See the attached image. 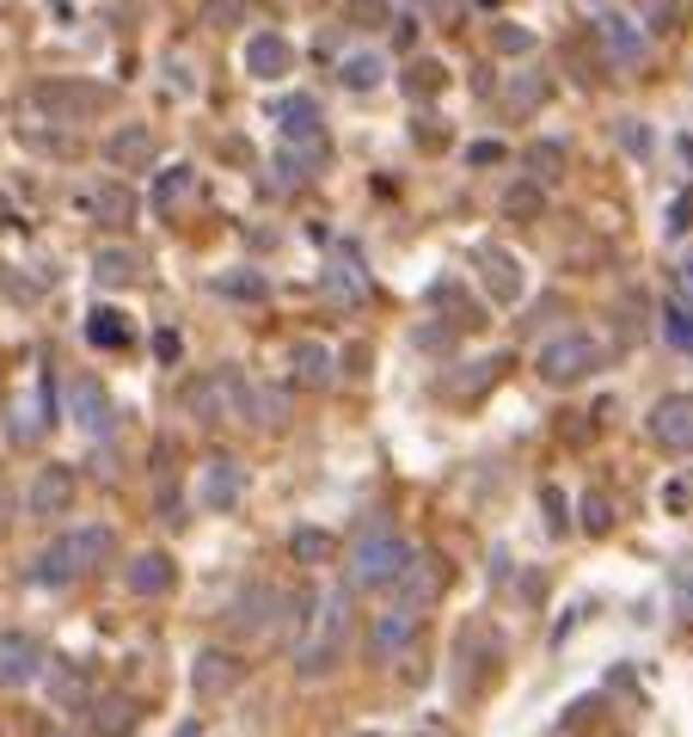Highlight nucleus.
Segmentation results:
<instances>
[{"label":"nucleus","mask_w":693,"mask_h":737,"mask_svg":"<svg viewBox=\"0 0 693 737\" xmlns=\"http://www.w3.org/2000/svg\"><path fill=\"white\" fill-rule=\"evenodd\" d=\"M344 633H350V584H325L320 602H313L308 633H301V645H294V676H301V682H320V676L338 670Z\"/></svg>","instance_id":"obj_1"},{"label":"nucleus","mask_w":693,"mask_h":737,"mask_svg":"<svg viewBox=\"0 0 693 737\" xmlns=\"http://www.w3.org/2000/svg\"><path fill=\"white\" fill-rule=\"evenodd\" d=\"M412 560H417L412 541H405L386 517H369L350 541V590H393Z\"/></svg>","instance_id":"obj_2"},{"label":"nucleus","mask_w":693,"mask_h":737,"mask_svg":"<svg viewBox=\"0 0 693 737\" xmlns=\"http://www.w3.org/2000/svg\"><path fill=\"white\" fill-rule=\"evenodd\" d=\"M111 548H117V534L105 529V522H80V529H68V534H56L44 553H37V565H32V578L37 584H74V578H86V572H99V565L111 560Z\"/></svg>","instance_id":"obj_3"},{"label":"nucleus","mask_w":693,"mask_h":737,"mask_svg":"<svg viewBox=\"0 0 693 737\" xmlns=\"http://www.w3.org/2000/svg\"><path fill=\"white\" fill-rule=\"evenodd\" d=\"M596 369H601V345L589 332H558V338H546V345L534 350V376L546 381V388H577V381L596 376Z\"/></svg>","instance_id":"obj_4"},{"label":"nucleus","mask_w":693,"mask_h":737,"mask_svg":"<svg viewBox=\"0 0 693 737\" xmlns=\"http://www.w3.org/2000/svg\"><path fill=\"white\" fill-rule=\"evenodd\" d=\"M645 430L669 456H693V393H662L657 406H650Z\"/></svg>","instance_id":"obj_5"},{"label":"nucleus","mask_w":693,"mask_h":737,"mask_svg":"<svg viewBox=\"0 0 693 737\" xmlns=\"http://www.w3.org/2000/svg\"><path fill=\"white\" fill-rule=\"evenodd\" d=\"M68 412H74V424L93 442H105L111 430H117V412H111V393L99 388V376H74V381H68Z\"/></svg>","instance_id":"obj_6"},{"label":"nucleus","mask_w":693,"mask_h":737,"mask_svg":"<svg viewBox=\"0 0 693 737\" xmlns=\"http://www.w3.org/2000/svg\"><path fill=\"white\" fill-rule=\"evenodd\" d=\"M240 682H246V658H240V652H221V645H203L197 670H190V689H197L203 701H221V694H233Z\"/></svg>","instance_id":"obj_7"},{"label":"nucleus","mask_w":693,"mask_h":737,"mask_svg":"<svg viewBox=\"0 0 693 737\" xmlns=\"http://www.w3.org/2000/svg\"><path fill=\"white\" fill-rule=\"evenodd\" d=\"M240 492H246V468H240V461L233 456H209L203 461V473H197V504L203 510H233V504H240Z\"/></svg>","instance_id":"obj_8"},{"label":"nucleus","mask_w":693,"mask_h":737,"mask_svg":"<svg viewBox=\"0 0 693 737\" xmlns=\"http://www.w3.org/2000/svg\"><path fill=\"white\" fill-rule=\"evenodd\" d=\"M44 670H49L44 640H32V633H7V640H0V682H7V689H32Z\"/></svg>","instance_id":"obj_9"},{"label":"nucleus","mask_w":693,"mask_h":737,"mask_svg":"<svg viewBox=\"0 0 693 737\" xmlns=\"http://www.w3.org/2000/svg\"><path fill=\"white\" fill-rule=\"evenodd\" d=\"M282 590H270V584H252V590H240L228 609V627L233 633H252V640H264V633L277 627V609H282Z\"/></svg>","instance_id":"obj_10"},{"label":"nucleus","mask_w":693,"mask_h":737,"mask_svg":"<svg viewBox=\"0 0 693 737\" xmlns=\"http://www.w3.org/2000/svg\"><path fill=\"white\" fill-rule=\"evenodd\" d=\"M417 621H424V614L405 609V602H393L386 614H374V627H369V658H374V664H393L405 645L417 640Z\"/></svg>","instance_id":"obj_11"},{"label":"nucleus","mask_w":693,"mask_h":737,"mask_svg":"<svg viewBox=\"0 0 693 737\" xmlns=\"http://www.w3.org/2000/svg\"><path fill=\"white\" fill-rule=\"evenodd\" d=\"M105 166L117 173H141V166H154V124H117L105 136Z\"/></svg>","instance_id":"obj_12"},{"label":"nucleus","mask_w":693,"mask_h":737,"mask_svg":"<svg viewBox=\"0 0 693 737\" xmlns=\"http://www.w3.org/2000/svg\"><path fill=\"white\" fill-rule=\"evenodd\" d=\"M240 424L282 430V424H289V388H270V381H240Z\"/></svg>","instance_id":"obj_13"},{"label":"nucleus","mask_w":693,"mask_h":737,"mask_svg":"<svg viewBox=\"0 0 693 737\" xmlns=\"http://www.w3.org/2000/svg\"><path fill=\"white\" fill-rule=\"evenodd\" d=\"M190 412H197V424H228V418H240V376H209V381H197L190 388Z\"/></svg>","instance_id":"obj_14"},{"label":"nucleus","mask_w":693,"mask_h":737,"mask_svg":"<svg viewBox=\"0 0 693 737\" xmlns=\"http://www.w3.org/2000/svg\"><path fill=\"white\" fill-rule=\"evenodd\" d=\"M68 504H74V468H37V480H32V492H25V510L32 517H62Z\"/></svg>","instance_id":"obj_15"},{"label":"nucleus","mask_w":693,"mask_h":737,"mask_svg":"<svg viewBox=\"0 0 693 737\" xmlns=\"http://www.w3.org/2000/svg\"><path fill=\"white\" fill-rule=\"evenodd\" d=\"M32 105L56 111V124H74V117H86L93 105H105V93H99V87H68V80H44V87H32Z\"/></svg>","instance_id":"obj_16"},{"label":"nucleus","mask_w":693,"mask_h":737,"mask_svg":"<svg viewBox=\"0 0 693 737\" xmlns=\"http://www.w3.org/2000/svg\"><path fill=\"white\" fill-rule=\"evenodd\" d=\"M473 265H478V283H485V296H492V301H516V296H522V270H516V258H509L504 246H478Z\"/></svg>","instance_id":"obj_17"},{"label":"nucleus","mask_w":693,"mask_h":737,"mask_svg":"<svg viewBox=\"0 0 693 737\" xmlns=\"http://www.w3.org/2000/svg\"><path fill=\"white\" fill-rule=\"evenodd\" d=\"M294 68V44L282 32H258L246 44V74L252 80H282Z\"/></svg>","instance_id":"obj_18"},{"label":"nucleus","mask_w":693,"mask_h":737,"mask_svg":"<svg viewBox=\"0 0 693 737\" xmlns=\"http://www.w3.org/2000/svg\"><path fill=\"white\" fill-rule=\"evenodd\" d=\"M49 418H56V381L44 376V381H37V393H25V400L13 406V442H37Z\"/></svg>","instance_id":"obj_19"},{"label":"nucleus","mask_w":693,"mask_h":737,"mask_svg":"<svg viewBox=\"0 0 693 737\" xmlns=\"http://www.w3.org/2000/svg\"><path fill=\"white\" fill-rule=\"evenodd\" d=\"M270 117H277V129L289 141H320V99L313 93H289L270 105Z\"/></svg>","instance_id":"obj_20"},{"label":"nucleus","mask_w":693,"mask_h":737,"mask_svg":"<svg viewBox=\"0 0 693 737\" xmlns=\"http://www.w3.org/2000/svg\"><path fill=\"white\" fill-rule=\"evenodd\" d=\"M596 32H601V44L614 49L620 62H638V56H645V25H632V13L601 7V13H596Z\"/></svg>","instance_id":"obj_21"},{"label":"nucleus","mask_w":693,"mask_h":737,"mask_svg":"<svg viewBox=\"0 0 693 737\" xmlns=\"http://www.w3.org/2000/svg\"><path fill=\"white\" fill-rule=\"evenodd\" d=\"M393 590H400L405 609H424V602H430L436 590H442V560H436V553H417V560L405 565V578L393 584Z\"/></svg>","instance_id":"obj_22"},{"label":"nucleus","mask_w":693,"mask_h":737,"mask_svg":"<svg viewBox=\"0 0 693 737\" xmlns=\"http://www.w3.org/2000/svg\"><path fill=\"white\" fill-rule=\"evenodd\" d=\"M124 584L136 590V597H166V590H172V560L160 548L136 553V560H129V572H124Z\"/></svg>","instance_id":"obj_23"},{"label":"nucleus","mask_w":693,"mask_h":737,"mask_svg":"<svg viewBox=\"0 0 693 737\" xmlns=\"http://www.w3.org/2000/svg\"><path fill=\"white\" fill-rule=\"evenodd\" d=\"M93 277H99V289H129V283L141 277V252L136 246H99Z\"/></svg>","instance_id":"obj_24"},{"label":"nucleus","mask_w":693,"mask_h":737,"mask_svg":"<svg viewBox=\"0 0 693 737\" xmlns=\"http://www.w3.org/2000/svg\"><path fill=\"white\" fill-rule=\"evenodd\" d=\"M338 80L350 87V93H374V87L386 80V56L381 49H350V56L338 62Z\"/></svg>","instance_id":"obj_25"},{"label":"nucleus","mask_w":693,"mask_h":737,"mask_svg":"<svg viewBox=\"0 0 693 737\" xmlns=\"http://www.w3.org/2000/svg\"><path fill=\"white\" fill-rule=\"evenodd\" d=\"M325 283H332V296H338V301H369V270H362L356 252H332Z\"/></svg>","instance_id":"obj_26"},{"label":"nucleus","mask_w":693,"mask_h":737,"mask_svg":"<svg viewBox=\"0 0 693 737\" xmlns=\"http://www.w3.org/2000/svg\"><path fill=\"white\" fill-rule=\"evenodd\" d=\"M289 362H294V381H308V388H325V381H332V350H325L320 338H301V345L289 350Z\"/></svg>","instance_id":"obj_27"},{"label":"nucleus","mask_w":693,"mask_h":737,"mask_svg":"<svg viewBox=\"0 0 693 737\" xmlns=\"http://www.w3.org/2000/svg\"><path fill=\"white\" fill-rule=\"evenodd\" d=\"M86 345H99V350H124V345H129L124 314H117V308H93V314H86Z\"/></svg>","instance_id":"obj_28"},{"label":"nucleus","mask_w":693,"mask_h":737,"mask_svg":"<svg viewBox=\"0 0 693 737\" xmlns=\"http://www.w3.org/2000/svg\"><path fill=\"white\" fill-rule=\"evenodd\" d=\"M540 209H546V185H540V179H516V185H504V216L534 221Z\"/></svg>","instance_id":"obj_29"},{"label":"nucleus","mask_w":693,"mask_h":737,"mask_svg":"<svg viewBox=\"0 0 693 737\" xmlns=\"http://www.w3.org/2000/svg\"><path fill=\"white\" fill-rule=\"evenodd\" d=\"M190 185H197V179H190V166H172V173H160V179H154L148 204H154L160 216H172V209H178V204L190 197Z\"/></svg>","instance_id":"obj_30"},{"label":"nucleus","mask_w":693,"mask_h":737,"mask_svg":"<svg viewBox=\"0 0 693 737\" xmlns=\"http://www.w3.org/2000/svg\"><path fill=\"white\" fill-rule=\"evenodd\" d=\"M289 553L301 565H325L332 553H338V534H325V529H294L289 534Z\"/></svg>","instance_id":"obj_31"},{"label":"nucleus","mask_w":693,"mask_h":737,"mask_svg":"<svg viewBox=\"0 0 693 737\" xmlns=\"http://www.w3.org/2000/svg\"><path fill=\"white\" fill-rule=\"evenodd\" d=\"M662 338H669L681 357H693V308L688 301H669V308H662Z\"/></svg>","instance_id":"obj_32"},{"label":"nucleus","mask_w":693,"mask_h":737,"mask_svg":"<svg viewBox=\"0 0 693 737\" xmlns=\"http://www.w3.org/2000/svg\"><path fill=\"white\" fill-rule=\"evenodd\" d=\"M93 209H99V221H105V228H124V221L136 216V197H129L124 185H105V191L93 197Z\"/></svg>","instance_id":"obj_33"},{"label":"nucleus","mask_w":693,"mask_h":737,"mask_svg":"<svg viewBox=\"0 0 693 737\" xmlns=\"http://www.w3.org/2000/svg\"><path fill=\"white\" fill-rule=\"evenodd\" d=\"M522 160H528V179H540V185L565 173V148H558V141H534Z\"/></svg>","instance_id":"obj_34"},{"label":"nucleus","mask_w":693,"mask_h":737,"mask_svg":"<svg viewBox=\"0 0 693 737\" xmlns=\"http://www.w3.org/2000/svg\"><path fill=\"white\" fill-rule=\"evenodd\" d=\"M216 289H221V296H233V301H264V296H270V283H264L258 270H240V277H216Z\"/></svg>","instance_id":"obj_35"},{"label":"nucleus","mask_w":693,"mask_h":737,"mask_svg":"<svg viewBox=\"0 0 693 737\" xmlns=\"http://www.w3.org/2000/svg\"><path fill=\"white\" fill-rule=\"evenodd\" d=\"M577 522H584V534H608L614 529V504L601 498V492H589V498L577 504Z\"/></svg>","instance_id":"obj_36"},{"label":"nucleus","mask_w":693,"mask_h":737,"mask_svg":"<svg viewBox=\"0 0 693 737\" xmlns=\"http://www.w3.org/2000/svg\"><path fill=\"white\" fill-rule=\"evenodd\" d=\"M129 725H136V701H105L99 706V732L105 737H124Z\"/></svg>","instance_id":"obj_37"},{"label":"nucleus","mask_w":693,"mask_h":737,"mask_svg":"<svg viewBox=\"0 0 693 737\" xmlns=\"http://www.w3.org/2000/svg\"><path fill=\"white\" fill-rule=\"evenodd\" d=\"M350 19H356V25H369V32H374V25H393V19H400V13H393L386 0H350Z\"/></svg>","instance_id":"obj_38"},{"label":"nucleus","mask_w":693,"mask_h":737,"mask_svg":"<svg viewBox=\"0 0 693 737\" xmlns=\"http://www.w3.org/2000/svg\"><path fill=\"white\" fill-rule=\"evenodd\" d=\"M436 87H442V68H436V62H417L412 74H405V93H412V99H430Z\"/></svg>","instance_id":"obj_39"},{"label":"nucleus","mask_w":693,"mask_h":737,"mask_svg":"<svg viewBox=\"0 0 693 737\" xmlns=\"http://www.w3.org/2000/svg\"><path fill=\"white\" fill-rule=\"evenodd\" d=\"M49 694H56V701H68V706H80V694H86V682H80L74 670H49Z\"/></svg>","instance_id":"obj_40"},{"label":"nucleus","mask_w":693,"mask_h":737,"mask_svg":"<svg viewBox=\"0 0 693 737\" xmlns=\"http://www.w3.org/2000/svg\"><path fill=\"white\" fill-rule=\"evenodd\" d=\"M540 517H546V529H553V534H565V492H558V486L540 492Z\"/></svg>","instance_id":"obj_41"},{"label":"nucleus","mask_w":693,"mask_h":737,"mask_svg":"<svg viewBox=\"0 0 693 737\" xmlns=\"http://www.w3.org/2000/svg\"><path fill=\"white\" fill-rule=\"evenodd\" d=\"M497 49H504V56H528V49H534V32H522V25H497Z\"/></svg>","instance_id":"obj_42"},{"label":"nucleus","mask_w":693,"mask_h":737,"mask_svg":"<svg viewBox=\"0 0 693 737\" xmlns=\"http://www.w3.org/2000/svg\"><path fill=\"white\" fill-rule=\"evenodd\" d=\"M688 221H693V191H681V197H675V204H669V234H688Z\"/></svg>","instance_id":"obj_43"},{"label":"nucleus","mask_w":693,"mask_h":737,"mask_svg":"<svg viewBox=\"0 0 693 737\" xmlns=\"http://www.w3.org/2000/svg\"><path fill=\"white\" fill-rule=\"evenodd\" d=\"M620 141H626L632 154H650V129H638L632 117H620Z\"/></svg>","instance_id":"obj_44"},{"label":"nucleus","mask_w":693,"mask_h":737,"mask_svg":"<svg viewBox=\"0 0 693 737\" xmlns=\"http://www.w3.org/2000/svg\"><path fill=\"white\" fill-rule=\"evenodd\" d=\"M675 301L693 308V252H681V265H675Z\"/></svg>","instance_id":"obj_45"},{"label":"nucleus","mask_w":693,"mask_h":737,"mask_svg":"<svg viewBox=\"0 0 693 737\" xmlns=\"http://www.w3.org/2000/svg\"><path fill=\"white\" fill-rule=\"evenodd\" d=\"M466 160H473V166H492V160H504V141H478Z\"/></svg>","instance_id":"obj_46"},{"label":"nucleus","mask_w":693,"mask_h":737,"mask_svg":"<svg viewBox=\"0 0 693 737\" xmlns=\"http://www.w3.org/2000/svg\"><path fill=\"white\" fill-rule=\"evenodd\" d=\"M56 737H68V732H56Z\"/></svg>","instance_id":"obj_47"}]
</instances>
